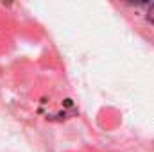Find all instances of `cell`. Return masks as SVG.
Returning <instances> with one entry per match:
<instances>
[{
  "label": "cell",
  "mask_w": 154,
  "mask_h": 152,
  "mask_svg": "<svg viewBox=\"0 0 154 152\" xmlns=\"http://www.w3.org/2000/svg\"><path fill=\"white\" fill-rule=\"evenodd\" d=\"M111 7L140 38L154 47V2H113Z\"/></svg>",
  "instance_id": "6da1fadb"
}]
</instances>
